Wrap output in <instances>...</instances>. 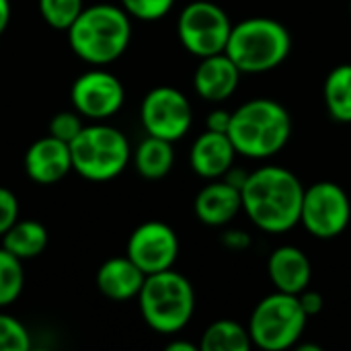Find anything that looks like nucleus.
Segmentation results:
<instances>
[{"label":"nucleus","instance_id":"f257e3e1","mask_svg":"<svg viewBox=\"0 0 351 351\" xmlns=\"http://www.w3.org/2000/svg\"><path fill=\"white\" fill-rule=\"evenodd\" d=\"M243 210L263 232H288L300 224L304 187L286 167L267 165L251 171L243 189Z\"/></svg>","mask_w":351,"mask_h":351},{"label":"nucleus","instance_id":"f03ea898","mask_svg":"<svg viewBox=\"0 0 351 351\" xmlns=\"http://www.w3.org/2000/svg\"><path fill=\"white\" fill-rule=\"evenodd\" d=\"M72 51L90 66H107L119 60L132 39V16L119 4L84 6L66 31Z\"/></svg>","mask_w":351,"mask_h":351},{"label":"nucleus","instance_id":"7ed1b4c3","mask_svg":"<svg viewBox=\"0 0 351 351\" xmlns=\"http://www.w3.org/2000/svg\"><path fill=\"white\" fill-rule=\"evenodd\" d=\"M228 136L237 154L247 158H269L278 154L292 136L288 109L274 99H253L232 111Z\"/></svg>","mask_w":351,"mask_h":351},{"label":"nucleus","instance_id":"20e7f679","mask_svg":"<svg viewBox=\"0 0 351 351\" xmlns=\"http://www.w3.org/2000/svg\"><path fill=\"white\" fill-rule=\"evenodd\" d=\"M292 37L286 25L269 16H253L232 25L224 53L243 74H261L286 62Z\"/></svg>","mask_w":351,"mask_h":351},{"label":"nucleus","instance_id":"39448f33","mask_svg":"<svg viewBox=\"0 0 351 351\" xmlns=\"http://www.w3.org/2000/svg\"><path fill=\"white\" fill-rule=\"evenodd\" d=\"M138 306L152 331L175 335L189 325L195 313V292L191 282L171 267L146 276L138 294Z\"/></svg>","mask_w":351,"mask_h":351},{"label":"nucleus","instance_id":"423d86ee","mask_svg":"<svg viewBox=\"0 0 351 351\" xmlns=\"http://www.w3.org/2000/svg\"><path fill=\"white\" fill-rule=\"evenodd\" d=\"M72 169L86 181L103 183L119 177L130 158V142L125 134L107 123H90L70 142Z\"/></svg>","mask_w":351,"mask_h":351},{"label":"nucleus","instance_id":"0eeeda50","mask_svg":"<svg viewBox=\"0 0 351 351\" xmlns=\"http://www.w3.org/2000/svg\"><path fill=\"white\" fill-rule=\"evenodd\" d=\"M306 313L296 294L276 290L261 298L249 319V335L253 346L265 351H282L294 348L306 329Z\"/></svg>","mask_w":351,"mask_h":351},{"label":"nucleus","instance_id":"6e6552de","mask_svg":"<svg viewBox=\"0 0 351 351\" xmlns=\"http://www.w3.org/2000/svg\"><path fill=\"white\" fill-rule=\"evenodd\" d=\"M230 31V16L222 6L210 0L189 2L177 21V35L181 45L195 58L224 53Z\"/></svg>","mask_w":351,"mask_h":351},{"label":"nucleus","instance_id":"1a4fd4ad","mask_svg":"<svg viewBox=\"0 0 351 351\" xmlns=\"http://www.w3.org/2000/svg\"><path fill=\"white\" fill-rule=\"evenodd\" d=\"M351 220V202L346 189L333 181H317L304 187L300 224L317 239H337Z\"/></svg>","mask_w":351,"mask_h":351},{"label":"nucleus","instance_id":"9d476101","mask_svg":"<svg viewBox=\"0 0 351 351\" xmlns=\"http://www.w3.org/2000/svg\"><path fill=\"white\" fill-rule=\"evenodd\" d=\"M140 119L148 136L169 142L181 140L193 121L189 99L175 86H156L148 90L140 105Z\"/></svg>","mask_w":351,"mask_h":351},{"label":"nucleus","instance_id":"9b49d317","mask_svg":"<svg viewBox=\"0 0 351 351\" xmlns=\"http://www.w3.org/2000/svg\"><path fill=\"white\" fill-rule=\"evenodd\" d=\"M70 101L84 119L101 121L113 117L123 107L125 90L115 74L97 66L74 80L70 88Z\"/></svg>","mask_w":351,"mask_h":351},{"label":"nucleus","instance_id":"f8f14e48","mask_svg":"<svg viewBox=\"0 0 351 351\" xmlns=\"http://www.w3.org/2000/svg\"><path fill=\"white\" fill-rule=\"evenodd\" d=\"M125 255L146 276L171 269L179 257L177 232L160 220H148L130 234Z\"/></svg>","mask_w":351,"mask_h":351},{"label":"nucleus","instance_id":"ddd939ff","mask_svg":"<svg viewBox=\"0 0 351 351\" xmlns=\"http://www.w3.org/2000/svg\"><path fill=\"white\" fill-rule=\"evenodd\" d=\"M70 171H74L70 144L53 136L35 140L25 152V173L39 185H53Z\"/></svg>","mask_w":351,"mask_h":351},{"label":"nucleus","instance_id":"4468645a","mask_svg":"<svg viewBox=\"0 0 351 351\" xmlns=\"http://www.w3.org/2000/svg\"><path fill=\"white\" fill-rule=\"evenodd\" d=\"M237 148L228 134L206 130L199 134L191 146L189 162L197 177L214 181L222 179L230 167H234Z\"/></svg>","mask_w":351,"mask_h":351},{"label":"nucleus","instance_id":"2eb2a0df","mask_svg":"<svg viewBox=\"0 0 351 351\" xmlns=\"http://www.w3.org/2000/svg\"><path fill=\"white\" fill-rule=\"evenodd\" d=\"M241 74L243 72L239 70V66L226 53L199 58L193 74V88L204 101L222 103L234 95L241 82Z\"/></svg>","mask_w":351,"mask_h":351},{"label":"nucleus","instance_id":"dca6fc26","mask_svg":"<svg viewBox=\"0 0 351 351\" xmlns=\"http://www.w3.org/2000/svg\"><path fill=\"white\" fill-rule=\"evenodd\" d=\"M243 210V197L241 189L230 185L224 179L210 181L193 202V212L197 220L206 226H226L237 218V214Z\"/></svg>","mask_w":351,"mask_h":351},{"label":"nucleus","instance_id":"f3484780","mask_svg":"<svg viewBox=\"0 0 351 351\" xmlns=\"http://www.w3.org/2000/svg\"><path fill=\"white\" fill-rule=\"evenodd\" d=\"M267 276L276 290L300 294L311 286L313 265L302 249L294 245H282L267 259Z\"/></svg>","mask_w":351,"mask_h":351},{"label":"nucleus","instance_id":"a211bd4d","mask_svg":"<svg viewBox=\"0 0 351 351\" xmlns=\"http://www.w3.org/2000/svg\"><path fill=\"white\" fill-rule=\"evenodd\" d=\"M146 274L128 255L107 259L97 269V288L105 298L113 302H125L138 298Z\"/></svg>","mask_w":351,"mask_h":351},{"label":"nucleus","instance_id":"6ab92c4d","mask_svg":"<svg viewBox=\"0 0 351 351\" xmlns=\"http://www.w3.org/2000/svg\"><path fill=\"white\" fill-rule=\"evenodd\" d=\"M132 158H134V167L138 175H142L144 179L156 181L171 173L175 165V148H173V142L169 140L148 136L132 152Z\"/></svg>","mask_w":351,"mask_h":351},{"label":"nucleus","instance_id":"aec40b11","mask_svg":"<svg viewBox=\"0 0 351 351\" xmlns=\"http://www.w3.org/2000/svg\"><path fill=\"white\" fill-rule=\"evenodd\" d=\"M49 243L47 228L37 220H16L2 237V247L21 261L39 257Z\"/></svg>","mask_w":351,"mask_h":351},{"label":"nucleus","instance_id":"412c9836","mask_svg":"<svg viewBox=\"0 0 351 351\" xmlns=\"http://www.w3.org/2000/svg\"><path fill=\"white\" fill-rule=\"evenodd\" d=\"M323 97L331 119L351 123V64H339L327 74Z\"/></svg>","mask_w":351,"mask_h":351},{"label":"nucleus","instance_id":"4be33fe9","mask_svg":"<svg viewBox=\"0 0 351 351\" xmlns=\"http://www.w3.org/2000/svg\"><path fill=\"white\" fill-rule=\"evenodd\" d=\"M251 348L253 341L249 329L230 319L214 321L199 339L202 351H249Z\"/></svg>","mask_w":351,"mask_h":351},{"label":"nucleus","instance_id":"5701e85b","mask_svg":"<svg viewBox=\"0 0 351 351\" xmlns=\"http://www.w3.org/2000/svg\"><path fill=\"white\" fill-rule=\"evenodd\" d=\"M23 261L0 247V308L10 306L23 292Z\"/></svg>","mask_w":351,"mask_h":351},{"label":"nucleus","instance_id":"b1692460","mask_svg":"<svg viewBox=\"0 0 351 351\" xmlns=\"http://www.w3.org/2000/svg\"><path fill=\"white\" fill-rule=\"evenodd\" d=\"M41 19L58 31H68L84 8V0H39Z\"/></svg>","mask_w":351,"mask_h":351},{"label":"nucleus","instance_id":"393cba45","mask_svg":"<svg viewBox=\"0 0 351 351\" xmlns=\"http://www.w3.org/2000/svg\"><path fill=\"white\" fill-rule=\"evenodd\" d=\"M31 348V335L27 327L10 317L0 313V351H27Z\"/></svg>","mask_w":351,"mask_h":351},{"label":"nucleus","instance_id":"a878e982","mask_svg":"<svg viewBox=\"0 0 351 351\" xmlns=\"http://www.w3.org/2000/svg\"><path fill=\"white\" fill-rule=\"evenodd\" d=\"M125 12L140 21H158L169 14L175 0H119Z\"/></svg>","mask_w":351,"mask_h":351},{"label":"nucleus","instance_id":"bb28decb","mask_svg":"<svg viewBox=\"0 0 351 351\" xmlns=\"http://www.w3.org/2000/svg\"><path fill=\"white\" fill-rule=\"evenodd\" d=\"M82 128H84V117L76 109H72V111H60L49 121V136H53V138L70 144L80 134Z\"/></svg>","mask_w":351,"mask_h":351},{"label":"nucleus","instance_id":"cd10ccee","mask_svg":"<svg viewBox=\"0 0 351 351\" xmlns=\"http://www.w3.org/2000/svg\"><path fill=\"white\" fill-rule=\"evenodd\" d=\"M16 220H19V199L10 189L0 187V239Z\"/></svg>","mask_w":351,"mask_h":351},{"label":"nucleus","instance_id":"c85d7f7f","mask_svg":"<svg viewBox=\"0 0 351 351\" xmlns=\"http://www.w3.org/2000/svg\"><path fill=\"white\" fill-rule=\"evenodd\" d=\"M296 296H298V302H300V306H302V311L306 313L308 319H311V317H317V315L323 311V306H325L321 292L311 290V286H308L306 290H302L300 294H296Z\"/></svg>","mask_w":351,"mask_h":351},{"label":"nucleus","instance_id":"c756f323","mask_svg":"<svg viewBox=\"0 0 351 351\" xmlns=\"http://www.w3.org/2000/svg\"><path fill=\"white\" fill-rule=\"evenodd\" d=\"M230 117H232V113H228V111H224V109H214V111L208 115V130L228 134Z\"/></svg>","mask_w":351,"mask_h":351},{"label":"nucleus","instance_id":"7c9ffc66","mask_svg":"<svg viewBox=\"0 0 351 351\" xmlns=\"http://www.w3.org/2000/svg\"><path fill=\"white\" fill-rule=\"evenodd\" d=\"M222 243H224L226 247H230V249L241 251V249H247V247L251 245V239H249V234L243 232V230H228V232H224Z\"/></svg>","mask_w":351,"mask_h":351},{"label":"nucleus","instance_id":"2f4dec72","mask_svg":"<svg viewBox=\"0 0 351 351\" xmlns=\"http://www.w3.org/2000/svg\"><path fill=\"white\" fill-rule=\"evenodd\" d=\"M10 23V0H0V35Z\"/></svg>","mask_w":351,"mask_h":351},{"label":"nucleus","instance_id":"473e14b6","mask_svg":"<svg viewBox=\"0 0 351 351\" xmlns=\"http://www.w3.org/2000/svg\"><path fill=\"white\" fill-rule=\"evenodd\" d=\"M199 346H193L189 341H171L167 346V351H197Z\"/></svg>","mask_w":351,"mask_h":351},{"label":"nucleus","instance_id":"72a5a7b5","mask_svg":"<svg viewBox=\"0 0 351 351\" xmlns=\"http://www.w3.org/2000/svg\"><path fill=\"white\" fill-rule=\"evenodd\" d=\"M350 12H351V2H350Z\"/></svg>","mask_w":351,"mask_h":351}]
</instances>
